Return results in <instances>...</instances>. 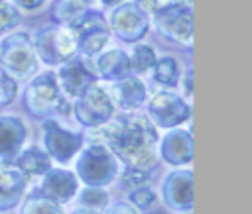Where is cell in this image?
<instances>
[{
    "label": "cell",
    "mask_w": 252,
    "mask_h": 214,
    "mask_svg": "<svg viewBox=\"0 0 252 214\" xmlns=\"http://www.w3.org/2000/svg\"><path fill=\"white\" fill-rule=\"evenodd\" d=\"M12 163L18 167V171L24 175L26 181L43 177L51 169V157L37 145H30L24 151H20Z\"/></svg>",
    "instance_id": "19"
},
{
    "label": "cell",
    "mask_w": 252,
    "mask_h": 214,
    "mask_svg": "<svg viewBox=\"0 0 252 214\" xmlns=\"http://www.w3.org/2000/svg\"><path fill=\"white\" fill-rule=\"evenodd\" d=\"M20 214H65V210L61 204L49 200L39 188H35L24 198Z\"/></svg>",
    "instance_id": "22"
},
{
    "label": "cell",
    "mask_w": 252,
    "mask_h": 214,
    "mask_svg": "<svg viewBox=\"0 0 252 214\" xmlns=\"http://www.w3.org/2000/svg\"><path fill=\"white\" fill-rule=\"evenodd\" d=\"M179 214H193V210H187V212H179Z\"/></svg>",
    "instance_id": "35"
},
{
    "label": "cell",
    "mask_w": 252,
    "mask_h": 214,
    "mask_svg": "<svg viewBox=\"0 0 252 214\" xmlns=\"http://www.w3.org/2000/svg\"><path fill=\"white\" fill-rule=\"evenodd\" d=\"M114 35L126 43H136L140 41L148 29H150V20L148 14L134 2H124L114 8L110 14V26H108Z\"/></svg>",
    "instance_id": "12"
},
{
    "label": "cell",
    "mask_w": 252,
    "mask_h": 214,
    "mask_svg": "<svg viewBox=\"0 0 252 214\" xmlns=\"http://www.w3.org/2000/svg\"><path fill=\"white\" fill-rule=\"evenodd\" d=\"M150 175H152V171H144V169H138V167H126L124 165V171L120 173V185L128 190L148 187Z\"/></svg>",
    "instance_id": "26"
},
{
    "label": "cell",
    "mask_w": 252,
    "mask_h": 214,
    "mask_svg": "<svg viewBox=\"0 0 252 214\" xmlns=\"http://www.w3.org/2000/svg\"><path fill=\"white\" fill-rule=\"evenodd\" d=\"M94 67H96L98 77H102L106 80H112V82L132 75L130 57L122 49H110V51L98 55V59L94 61Z\"/></svg>",
    "instance_id": "20"
},
{
    "label": "cell",
    "mask_w": 252,
    "mask_h": 214,
    "mask_svg": "<svg viewBox=\"0 0 252 214\" xmlns=\"http://www.w3.org/2000/svg\"><path fill=\"white\" fill-rule=\"evenodd\" d=\"M77 43V51L85 57H93L102 51L110 37V27L106 18L96 10H87L75 24L69 26Z\"/></svg>",
    "instance_id": "7"
},
{
    "label": "cell",
    "mask_w": 252,
    "mask_h": 214,
    "mask_svg": "<svg viewBox=\"0 0 252 214\" xmlns=\"http://www.w3.org/2000/svg\"><path fill=\"white\" fill-rule=\"evenodd\" d=\"M152 71H154L152 73L154 75V80L159 82L165 88H173L179 82V77H181L179 75V63H177V59H173L169 55L156 59Z\"/></svg>",
    "instance_id": "23"
},
{
    "label": "cell",
    "mask_w": 252,
    "mask_h": 214,
    "mask_svg": "<svg viewBox=\"0 0 252 214\" xmlns=\"http://www.w3.org/2000/svg\"><path fill=\"white\" fill-rule=\"evenodd\" d=\"M148 118L156 128L173 130L191 118V106L173 90H159L148 100Z\"/></svg>",
    "instance_id": "9"
},
{
    "label": "cell",
    "mask_w": 252,
    "mask_h": 214,
    "mask_svg": "<svg viewBox=\"0 0 252 214\" xmlns=\"http://www.w3.org/2000/svg\"><path fill=\"white\" fill-rule=\"evenodd\" d=\"M108 94H110V100H112L114 108H122L124 112H132V110L140 108L146 102L148 88H146V84L142 82L140 77L128 75L120 80H114Z\"/></svg>",
    "instance_id": "17"
},
{
    "label": "cell",
    "mask_w": 252,
    "mask_h": 214,
    "mask_svg": "<svg viewBox=\"0 0 252 214\" xmlns=\"http://www.w3.org/2000/svg\"><path fill=\"white\" fill-rule=\"evenodd\" d=\"M33 49L37 59L45 65H63L77 55V43L69 26L39 29L33 39Z\"/></svg>",
    "instance_id": "6"
},
{
    "label": "cell",
    "mask_w": 252,
    "mask_h": 214,
    "mask_svg": "<svg viewBox=\"0 0 252 214\" xmlns=\"http://www.w3.org/2000/svg\"><path fill=\"white\" fill-rule=\"evenodd\" d=\"M100 135L104 137L102 145H106L126 167L154 171L158 165V128L146 114L124 112L120 116H112L104 126H100Z\"/></svg>",
    "instance_id": "1"
},
{
    "label": "cell",
    "mask_w": 252,
    "mask_h": 214,
    "mask_svg": "<svg viewBox=\"0 0 252 214\" xmlns=\"http://www.w3.org/2000/svg\"><path fill=\"white\" fill-rule=\"evenodd\" d=\"M77 192H79L77 194L79 208H87V210H93V212H102L110 204L108 192L100 187H85Z\"/></svg>",
    "instance_id": "24"
},
{
    "label": "cell",
    "mask_w": 252,
    "mask_h": 214,
    "mask_svg": "<svg viewBox=\"0 0 252 214\" xmlns=\"http://www.w3.org/2000/svg\"><path fill=\"white\" fill-rule=\"evenodd\" d=\"M154 22L158 31L167 39L181 45H191L193 12L189 0H171L169 4L154 12Z\"/></svg>",
    "instance_id": "5"
},
{
    "label": "cell",
    "mask_w": 252,
    "mask_h": 214,
    "mask_svg": "<svg viewBox=\"0 0 252 214\" xmlns=\"http://www.w3.org/2000/svg\"><path fill=\"white\" fill-rule=\"evenodd\" d=\"M159 159L171 167L189 165L193 159V135L185 130H169L159 141Z\"/></svg>",
    "instance_id": "14"
},
{
    "label": "cell",
    "mask_w": 252,
    "mask_h": 214,
    "mask_svg": "<svg viewBox=\"0 0 252 214\" xmlns=\"http://www.w3.org/2000/svg\"><path fill=\"white\" fill-rule=\"evenodd\" d=\"M16 94H18V80H14L4 71H0V108L10 106Z\"/></svg>",
    "instance_id": "28"
},
{
    "label": "cell",
    "mask_w": 252,
    "mask_h": 214,
    "mask_svg": "<svg viewBox=\"0 0 252 214\" xmlns=\"http://www.w3.org/2000/svg\"><path fill=\"white\" fill-rule=\"evenodd\" d=\"M130 57V69H132V73H146V71H150L152 67H154V63H156V51L150 47V45H136L134 47V51H132V55H128Z\"/></svg>",
    "instance_id": "25"
},
{
    "label": "cell",
    "mask_w": 252,
    "mask_h": 214,
    "mask_svg": "<svg viewBox=\"0 0 252 214\" xmlns=\"http://www.w3.org/2000/svg\"><path fill=\"white\" fill-rule=\"evenodd\" d=\"M28 181L12 161H0V212L16 208L26 194Z\"/></svg>",
    "instance_id": "16"
},
{
    "label": "cell",
    "mask_w": 252,
    "mask_h": 214,
    "mask_svg": "<svg viewBox=\"0 0 252 214\" xmlns=\"http://www.w3.org/2000/svg\"><path fill=\"white\" fill-rule=\"evenodd\" d=\"M100 214H138V210L126 200H116V202L108 204Z\"/></svg>",
    "instance_id": "30"
},
{
    "label": "cell",
    "mask_w": 252,
    "mask_h": 214,
    "mask_svg": "<svg viewBox=\"0 0 252 214\" xmlns=\"http://www.w3.org/2000/svg\"><path fill=\"white\" fill-rule=\"evenodd\" d=\"M14 2V6H20V8H24V10H35V8H39L45 0H12Z\"/></svg>",
    "instance_id": "32"
},
{
    "label": "cell",
    "mask_w": 252,
    "mask_h": 214,
    "mask_svg": "<svg viewBox=\"0 0 252 214\" xmlns=\"http://www.w3.org/2000/svg\"><path fill=\"white\" fill-rule=\"evenodd\" d=\"M114 104L106 88L93 84L89 86L75 102L73 112L79 124L85 128H100L114 116Z\"/></svg>",
    "instance_id": "8"
},
{
    "label": "cell",
    "mask_w": 252,
    "mask_h": 214,
    "mask_svg": "<svg viewBox=\"0 0 252 214\" xmlns=\"http://www.w3.org/2000/svg\"><path fill=\"white\" fill-rule=\"evenodd\" d=\"M39 190L53 202L57 204H67L69 200L75 198L77 190H79V179L75 177L73 171L67 169H49L43 179H41V187Z\"/></svg>",
    "instance_id": "15"
},
{
    "label": "cell",
    "mask_w": 252,
    "mask_h": 214,
    "mask_svg": "<svg viewBox=\"0 0 252 214\" xmlns=\"http://www.w3.org/2000/svg\"><path fill=\"white\" fill-rule=\"evenodd\" d=\"M55 77H57V84H59L61 92H65L67 96L79 98L89 86L96 84L98 73H96L94 61L91 57L75 55L59 67Z\"/></svg>",
    "instance_id": "10"
},
{
    "label": "cell",
    "mask_w": 252,
    "mask_h": 214,
    "mask_svg": "<svg viewBox=\"0 0 252 214\" xmlns=\"http://www.w3.org/2000/svg\"><path fill=\"white\" fill-rule=\"evenodd\" d=\"M75 177L87 187H106L118 177V159L102 143H93L79 153Z\"/></svg>",
    "instance_id": "4"
},
{
    "label": "cell",
    "mask_w": 252,
    "mask_h": 214,
    "mask_svg": "<svg viewBox=\"0 0 252 214\" xmlns=\"http://www.w3.org/2000/svg\"><path fill=\"white\" fill-rule=\"evenodd\" d=\"M128 202L136 208V210H148L154 206L156 202V192L148 187H140V188H134L130 190L128 194Z\"/></svg>",
    "instance_id": "27"
},
{
    "label": "cell",
    "mask_w": 252,
    "mask_h": 214,
    "mask_svg": "<svg viewBox=\"0 0 252 214\" xmlns=\"http://www.w3.org/2000/svg\"><path fill=\"white\" fill-rule=\"evenodd\" d=\"M89 10L87 0H57L51 8V16L57 24L61 26H71L75 24L85 12Z\"/></svg>",
    "instance_id": "21"
},
{
    "label": "cell",
    "mask_w": 252,
    "mask_h": 214,
    "mask_svg": "<svg viewBox=\"0 0 252 214\" xmlns=\"http://www.w3.org/2000/svg\"><path fill=\"white\" fill-rule=\"evenodd\" d=\"M24 106L33 118H51V114H69V104L57 84L53 71L39 73L24 90Z\"/></svg>",
    "instance_id": "2"
},
{
    "label": "cell",
    "mask_w": 252,
    "mask_h": 214,
    "mask_svg": "<svg viewBox=\"0 0 252 214\" xmlns=\"http://www.w3.org/2000/svg\"><path fill=\"white\" fill-rule=\"evenodd\" d=\"M71 214H100V212H93V210H87V208H77Z\"/></svg>",
    "instance_id": "33"
},
{
    "label": "cell",
    "mask_w": 252,
    "mask_h": 214,
    "mask_svg": "<svg viewBox=\"0 0 252 214\" xmlns=\"http://www.w3.org/2000/svg\"><path fill=\"white\" fill-rule=\"evenodd\" d=\"M39 59L26 31H14L0 41V67L14 80H28L37 73Z\"/></svg>",
    "instance_id": "3"
},
{
    "label": "cell",
    "mask_w": 252,
    "mask_h": 214,
    "mask_svg": "<svg viewBox=\"0 0 252 214\" xmlns=\"http://www.w3.org/2000/svg\"><path fill=\"white\" fill-rule=\"evenodd\" d=\"M20 24V16L14 4H10L8 0H0V33L14 29Z\"/></svg>",
    "instance_id": "29"
},
{
    "label": "cell",
    "mask_w": 252,
    "mask_h": 214,
    "mask_svg": "<svg viewBox=\"0 0 252 214\" xmlns=\"http://www.w3.org/2000/svg\"><path fill=\"white\" fill-rule=\"evenodd\" d=\"M161 198L169 210H193V171L175 169L167 173L161 183Z\"/></svg>",
    "instance_id": "13"
},
{
    "label": "cell",
    "mask_w": 252,
    "mask_h": 214,
    "mask_svg": "<svg viewBox=\"0 0 252 214\" xmlns=\"http://www.w3.org/2000/svg\"><path fill=\"white\" fill-rule=\"evenodd\" d=\"M45 153L57 163H69L83 147V134L63 128L57 120L45 118L41 124Z\"/></svg>",
    "instance_id": "11"
},
{
    "label": "cell",
    "mask_w": 252,
    "mask_h": 214,
    "mask_svg": "<svg viewBox=\"0 0 252 214\" xmlns=\"http://www.w3.org/2000/svg\"><path fill=\"white\" fill-rule=\"evenodd\" d=\"M181 82H183V94L191 96V92H193V71L191 69L181 77Z\"/></svg>",
    "instance_id": "31"
},
{
    "label": "cell",
    "mask_w": 252,
    "mask_h": 214,
    "mask_svg": "<svg viewBox=\"0 0 252 214\" xmlns=\"http://www.w3.org/2000/svg\"><path fill=\"white\" fill-rule=\"evenodd\" d=\"M26 137V124L18 116H0V161H14Z\"/></svg>",
    "instance_id": "18"
},
{
    "label": "cell",
    "mask_w": 252,
    "mask_h": 214,
    "mask_svg": "<svg viewBox=\"0 0 252 214\" xmlns=\"http://www.w3.org/2000/svg\"><path fill=\"white\" fill-rule=\"evenodd\" d=\"M100 2H102L104 6H118L122 0H100Z\"/></svg>",
    "instance_id": "34"
}]
</instances>
